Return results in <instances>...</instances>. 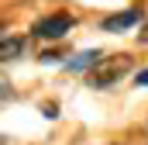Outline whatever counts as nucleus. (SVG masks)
I'll use <instances>...</instances> for the list:
<instances>
[{
    "label": "nucleus",
    "instance_id": "nucleus-1",
    "mask_svg": "<svg viewBox=\"0 0 148 145\" xmlns=\"http://www.w3.org/2000/svg\"><path fill=\"white\" fill-rule=\"evenodd\" d=\"M127 69H131V55H110V59H103L97 69L90 72V86L107 90V86H114L117 79H124Z\"/></svg>",
    "mask_w": 148,
    "mask_h": 145
},
{
    "label": "nucleus",
    "instance_id": "nucleus-2",
    "mask_svg": "<svg viewBox=\"0 0 148 145\" xmlns=\"http://www.w3.org/2000/svg\"><path fill=\"white\" fill-rule=\"evenodd\" d=\"M73 14H52V17H41L35 28H31V35L41 38V41H55V38H62L69 28H73Z\"/></svg>",
    "mask_w": 148,
    "mask_h": 145
},
{
    "label": "nucleus",
    "instance_id": "nucleus-3",
    "mask_svg": "<svg viewBox=\"0 0 148 145\" xmlns=\"http://www.w3.org/2000/svg\"><path fill=\"white\" fill-rule=\"evenodd\" d=\"M141 21V10L138 7H131V10H121V14H110V17H103V31H110V35H117V31H127V28H134Z\"/></svg>",
    "mask_w": 148,
    "mask_h": 145
},
{
    "label": "nucleus",
    "instance_id": "nucleus-4",
    "mask_svg": "<svg viewBox=\"0 0 148 145\" xmlns=\"http://www.w3.org/2000/svg\"><path fill=\"white\" fill-rule=\"evenodd\" d=\"M100 62H103V52L90 48V52H79V55H73V59L66 62V69H69V72H83V69H97Z\"/></svg>",
    "mask_w": 148,
    "mask_h": 145
},
{
    "label": "nucleus",
    "instance_id": "nucleus-5",
    "mask_svg": "<svg viewBox=\"0 0 148 145\" xmlns=\"http://www.w3.org/2000/svg\"><path fill=\"white\" fill-rule=\"evenodd\" d=\"M21 48H24V41H21V38H3V41H0V59H3V62H10V59H17V55H21Z\"/></svg>",
    "mask_w": 148,
    "mask_h": 145
},
{
    "label": "nucleus",
    "instance_id": "nucleus-6",
    "mask_svg": "<svg viewBox=\"0 0 148 145\" xmlns=\"http://www.w3.org/2000/svg\"><path fill=\"white\" fill-rule=\"evenodd\" d=\"M134 86H148V69H141L138 76H134Z\"/></svg>",
    "mask_w": 148,
    "mask_h": 145
},
{
    "label": "nucleus",
    "instance_id": "nucleus-7",
    "mask_svg": "<svg viewBox=\"0 0 148 145\" xmlns=\"http://www.w3.org/2000/svg\"><path fill=\"white\" fill-rule=\"evenodd\" d=\"M45 117H59V107L55 104H45Z\"/></svg>",
    "mask_w": 148,
    "mask_h": 145
},
{
    "label": "nucleus",
    "instance_id": "nucleus-8",
    "mask_svg": "<svg viewBox=\"0 0 148 145\" xmlns=\"http://www.w3.org/2000/svg\"><path fill=\"white\" fill-rule=\"evenodd\" d=\"M138 45H148V24L141 28V31H138Z\"/></svg>",
    "mask_w": 148,
    "mask_h": 145
},
{
    "label": "nucleus",
    "instance_id": "nucleus-9",
    "mask_svg": "<svg viewBox=\"0 0 148 145\" xmlns=\"http://www.w3.org/2000/svg\"><path fill=\"white\" fill-rule=\"evenodd\" d=\"M107 145H117V142H107Z\"/></svg>",
    "mask_w": 148,
    "mask_h": 145
}]
</instances>
